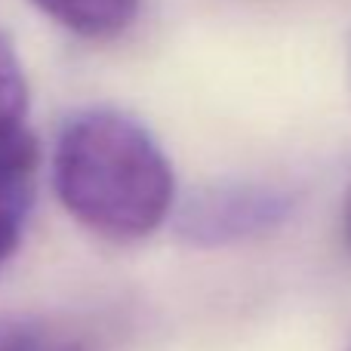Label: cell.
<instances>
[{"label": "cell", "instance_id": "obj_7", "mask_svg": "<svg viewBox=\"0 0 351 351\" xmlns=\"http://www.w3.org/2000/svg\"><path fill=\"white\" fill-rule=\"evenodd\" d=\"M342 222H346V237H348V243H351V188H348V194H346V210H342Z\"/></svg>", "mask_w": 351, "mask_h": 351}, {"label": "cell", "instance_id": "obj_5", "mask_svg": "<svg viewBox=\"0 0 351 351\" xmlns=\"http://www.w3.org/2000/svg\"><path fill=\"white\" fill-rule=\"evenodd\" d=\"M34 197V173L0 170V265L16 253Z\"/></svg>", "mask_w": 351, "mask_h": 351}, {"label": "cell", "instance_id": "obj_4", "mask_svg": "<svg viewBox=\"0 0 351 351\" xmlns=\"http://www.w3.org/2000/svg\"><path fill=\"white\" fill-rule=\"evenodd\" d=\"M43 16L86 40H111L133 25L142 0H31Z\"/></svg>", "mask_w": 351, "mask_h": 351}, {"label": "cell", "instance_id": "obj_2", "mask_svg": "<svg viewBox=\"0 0 351 351\" xmlns=\"http://www.w3.org/2000/svg\"><path fill=\"white\" fill-rule=\"evenodd\" d=\"M284 210V200L268 191H216L194 200L182 213L179 228L194 243L216 247L271 228L274 222H280Z\"/></svg>", "mask_w": 351, "mask_h": 351}, {"label": "cell", "instance_id": "obj_1", "mask_svg": "<svg viewBox=\"0 0 351 351\" xmlns=\"http://www.w3.org/2000/svg\"><path fill=\"white\" fill-rule=\"evenodd\" d=\"M53 182L62 206L84 228L136 241L173 210L176 176L139 121L96 108L71 117L56 142Z\"/></svg>", "mask_w": 351, "mask_h": 351}, {"label": "cell", "instance_id": "obj_6", "mask_svg": "<svg viewBox=\"0 0 351 351\" xmlns=\"http://www.w3.org/2000/svg\"><path fill=\"white\" fill-rule=\"evenodd\" d=\"M0 351H86L80 339L49 327L40 317H0Z\"/></svg>", "mask_w": 351, "mask_h": 351}, {"label": "cell", "instance_id": "obj_3", "mask_svg": "<svg viewBox=\"0 0 351 351\" xmlns=\"http://www.w3.org/2000/svg\"><path fill=\"white\" fill-rule=\"evenodd\" d=\"M40 148L28 127V80L16 43L0 31V170L34 173Z\"/></svg>", "mask_w": 351, "mask_h": 351}]
</instances>
